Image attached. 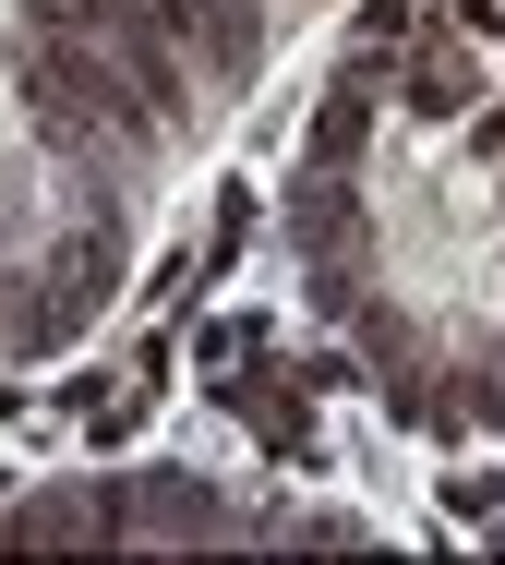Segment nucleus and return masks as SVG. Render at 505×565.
Listing matches in <instances>:
<instances>
[{"instance_id":"1","label":"nucleus","mask_w":505,"mask_h":565,"mask_svg":"<svg viewBox=\"0 0 505 565\" xmlns=\"http://www.w3.org/2000/svg\"><path fill=\"white\" fill-rule=\"evenodd\" d=\"M494 505H505V469H458V481H445V518L494 530Z\"/></svg>"}]
</instances>
